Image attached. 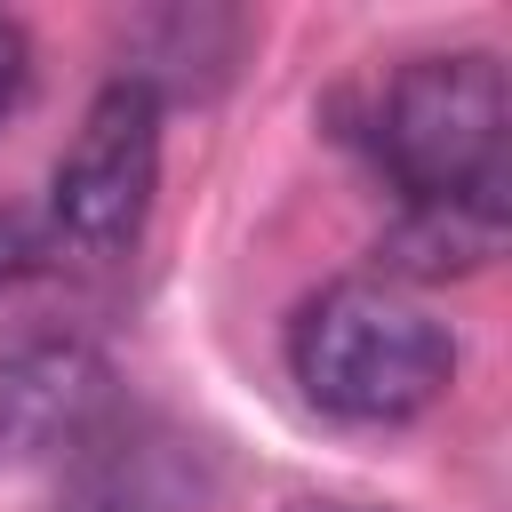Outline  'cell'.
Segmentation results:
<instances>
[{
	"label": "cell",
	"instance_id": "1",
	"mask_svg": "<svg viewBox=\"0 0 512 512\" xmlns=\"http://www.w3.org/2000/svg\"><path fill=\"white\" fill-rule=\"evenodd\" d=\"M368 152L400 192V216H472L504 224L512 96L488 48L408 56L368 112Z\"/></svg>",
	"mask_w": 512,
	"mask_h": 512
},
{
	"label": "cell",
	"instance_id": "2",
	"mask_svg": "<svg viewBox=\"0 0 512 512\" xmlns=\"http://www.w3.org/2000/svg\"><path fill=\"white\" fill-rule=\"evenodd\" d=\"M288 376L336 424H408L456 384V336L392 280H328L288 320Z\"/></svg>",
	"mask_w": 512,
	"mask_h": 512
},
{
	"label": "cell",
	"instance_id": "3",
	"mask_svg": "<svg viewBox=\"0 0 512 512\" xmlns=\"http://www.w3.org/2000/svg\"><path fill=\"white\" fill-rule=\"evenodd\" d=\"M152 192H160V88L120 72L80 112V136L64 144V160L48 176V232H56V248L112 264L136 248Z\"/></svg>",
	"mask_w": 512,
	"mask_h": 512
},
{
	"label": "cell",
	"instance_id": "4",
	"mask_svg": "<svg viewBox=\"0 0 512 512\" xmlns=\"http://www.w3.org/2000/svg\"><path fill=\"white\" fill-rule=\"evenodd\" d=\"M56 512H168V496L152 488L144 456H136V464H128V456H96V464L72 480V496H64Z\"/></svg>",
	"mask_w": 512,
	"mask_h": 512
},
{
	"label": "cell",
	"instance_id": "5",
	"mask_svg": "<svg viewBox=\"0 0 512 512\" xmlns=\"http://www.w3.org/2000/svg\"><path fill=\"white\" fill-rule=\"evenodd\" d=\"M24 88H32V40L16 16H0V120L24 104Z\"/></svg>",
	"mask_w": 512,
	"mask_h": 512
},
{
	"label": "cell",
	"instance_id": "6",
	"mask_svg": "<svg viewBox=\"0 0 512 512\" xmlns=\"http://www.w3.org/2000/svg\"><path fill=\"white\" fill-rule=\"evenodd\" d=\"M24 256H32V240H24L16 224H0V288H8L16 272H24Z\"/></svg>",
	"mask_w": 512,
	"mask_h": 512
},
{
	"label": "cell",
	"instance_id": "7",
	"mask_svg": "<svg viewBox=\"0 0 512 512\" xmlns=\"http://www.w3.org/2000/svg\"><path fill=\"white\" fill-rule=\"evenodd\" d=\"M296 512H376V504H296Z\"/></svg>",
	"mask_w": 512,
	"mask_h": 512
}]
</instances>
